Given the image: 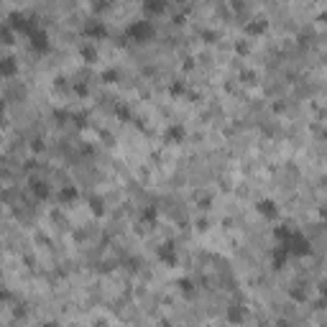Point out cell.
Instances as JSON below:
<instances>
[{
    "mask_svg": "<svg viewBox=\"0 0 327 327\" xmlns=\"http://www.w3.org/2000/svg\"><path fill=\"white\" fill-rule=\"evenodd\" d=\"M274 238H276V245H281L292 258H304V256L312 253L309 238L302 230H294L292 225H276L274 228Z\"/></svg>",
    "mask_w": 327,
    "mask_h": 327,
    "instance_id": "1",
    "label": "cell"
},
{
    "mask_svg": "<svg viewBox=\"0 0 327 327\" xmlns=\"http://www.w3.org/2000/svg\"><path fill=\"white\" fill-rule=\"evenodd\" d=\"M153 36H156V26L151 21H143V18L128 23V28H126V38L136 41V44H148Z\"/></svg>",
    "mask_w": 327,
    "mask_h": 327,
    "instance_id": "2",
    "label": "cell"
},
{
    "mask_svg": "<svg viewBox=\"0 0 327 327\" xmlns=\"http://www.w3.org/2000/svg\"><path fill=\"white\" fill-rule=\"evenodd\" d=\"M28 41H31V49L36 51V54H49L51 51V41H49V33L41 28L38 23H33L31 28H28Z\"/></svg>",
    "mask_w": 327,
    "mask_h": 327,
    "instance_id": "3",
    "label": "cell"
},
{
    "mask_svg": "<svg viewBox=\"0 0 327 327\" xmlns=\"http://www.w3.org/2000/svg\"><path fill=\"white\" fill-rule=\"evenodd\" d=\"M156 256H158V261H161L164 266H169V268H174V266L179 263V253H177V245H174L172 240L161 243V245H158V251H156Z\"/></svg>",
    "mask_w": 327,
    "mask_h": 327,
    "instance_id": "4",
    "label": "cell"
},
{
    "mask_svg": "<svg viewBox=\"0 0 327 327\" xmlns=\"http://www.w3.org/2000/svg\"><path fill=\"white\" fill-rule=\"evenodd\" d=\"M82 36L87 41H102V38H107V28L102 21H87L82 26Z\"/></svg>",
    "mask_w": 327,
    "mask_h": 327,
    "instance_id": "5",
    "label": "cell"
},
{
    "mask_svg": "<svg viewBox=\"0 0 327 327\" xmlns=\"http://www.w3.org/2000/svg\"><path fill=\"white\" fill-rule=\"evenodd\" d=\"M184 138H187L184 123H169V126L164 128V141L167 143H184Z\"/></svg>",
    "mask_w": 327,
    "mask_h": 327,
    "instance_id": "6",
    "label": "cell"
},
{
    "mask_svg": "<svg viewBox=\"0 0 327 327\" xmlns=\"http://www.w3.org/2000/svg\"><path fill=\"white\" fill-rule=\"evenodd\" d=\"M31 26H33V21H31L28 16L18 13V11H13V13L8 16V28H11L13 33H28Z\"/></svg>",
    "mask_w": 327,
    "mask_h": 327,
    "instance_id": "7",
    "label": "cell"
},
{
    "mask_svg": "<svg viewBox=\"0 0 327 327\" xmlns=\"http://www.w3.org/2000/svg\"><path fill=\"white\" fill-rule=\"evenodd\" d=\"M256 212H258L261 217H266V220H279V215H281L279 204H276L274 199H258V202H256Z\"/></svg>",
    "mask_w": 327,
    "mask_h": 327,
    "instance_id": "8",
    "label": "cell"
},
{
    "mask_svg": "<svg viewBox=\"0 0 327 327\" xmlns=\"http://www.w3.org/2000/svg\"><path fill=\"white\" fill-rule=\"evenodd\" d=\"M141 3H143V13L148 18L164 16V11H167V0H141Z\"/></svg>",
    "mask_w": 327,
    "mask_h": 327,
    "instance_id": "9",
    "label": "cell"
},
{
    "mask_svg": "<svg viewBox=\"0 0 327 327\" xmlns=\"http://www.w3.org/2000/svg\"><path fill=\"white\" fill-rule=\"evenodd\" d=\"M57 199H59V204H72V202L79 199V189H77L74 184H64V187L59 189Z\"/></svg>",
    "mask_w": 327,
    "mask_h": 327,
    "instance_id": "10",
    "label": "cell"
},
{
    "mask_svg": "<svg viewBox=\"0 0 327 327\" xmlns=\"http://www.w3.org/2000/svg\"><path fill=\"white\" fill-rule=\"evenodd\" d=\"M292 256L289 253H286L284 248H281V245H276V248L271 251V266H274V271H281L284 266H286V261H289Z\"/></svg>",
    "mask_w": 327,
    "mask_h": 327,
    "instance_id": "11",
    "label": "cell"
},
{
    "mask_svg": "<svg viewBox=\"0 0 327 327\" xmlns=\"http://www.w3.org/2000/svg\"><path fill=\"white\" fill-rule=\"evenodd\" d=\"M18 62L13 57H0V77H16Z\"/></svg>",
    "mask_w": 327,
    "mask_h": 327,
    "instance_id": "12",
    "label": "cell"
},
{
    "mask_svg": "<svg viewBox=\"0 0 327 327\" xmlns=\"http://www.w3.org/2000/svg\"><path fill=\"white\" fill-rule=\"evenodd\" d=\"M31 189H33V197H36V199H41V202L51 197V187H49L46 182H38V179H36V182L31 184Z\"/></svg>",
    "mask_w": 327,
    "mask_h": 327,
    "instance_id": "13",
    "label": "cell"
},
{
    "mask_svg": "<svg viewBox=\"0 0 327 327\" xmlns=\"http://www.w3.org/2000/svg\"><path fill=\"white\" fill-rule=\"evenodd\" d=\"M156 220H158V207H156V204H148V207H143V212H141V223L148 225V228H153Z\"/></svg>",
    "mask_w": 327,
    "mask_h": 327,
    "instance_id": "14",
    "label": "cell"
},
{
    "mask_svg": "<svg viewBox=\"0 0 327 327\" xmlns=\"http://www.w3.org/2000/svg\"><path fill=\"white\" fill-rule=\"evenodd\" d=\"M266 28H268V23L263 18H256L251 23H245V33L248 36H261V33H266Z\"/></svg>",
    "mask_w": 327,
    "mask_h": 327,
    "instance_id": "15",
    "label": "cell"
},
{
    "mask_svg": "<svg viewBox=\"0 0 327 327\" xmlns=\"http://www.w3.org/2000/svg\"><path fill=\"white\" fill-rule=\"evenodd\" d=\"M79 59L85 62V64H95L97 62V49L92 44H85V46L79 49Z\"/></svg>",
    "mask_w": 327,
    "mask_h": 327,
    "instance_id": "16",
    "label": "cell"
},
{
    "mask_svg": "<svg viewBox=\"0 0 327 327\" xmlns=\"http://www.w3.org/2000/svg\"><path fill=\"white\" fill-rule=\"evenodd\" d=\"M90 212H92L95 217H102V215H105V202H102L100 197H90Z\"/></svg>",
    "mask_w": 327,
    "mask_h": 327,
    "instance_id": "17",
    "label": "cell"
},
{
    "mask_svg": "<svg viewBox=\"0 0 327 327\" xmlns=\"http://www.w3.org/2000/svg\"><path fill=\"white\" fill-rule=\"evenodd\" d=\"M177 286H179V292H182L184 297H194V284H192V279H179Z\"/></svg>",
    "mask_w": 327,
    "mask_h": 327,
    "instance_id": "18",
    "label": "cell"
},
{
    "mask_svg": "<svg viewBox=\"0 0 327 327\" xmlns=\"http://www.w3.org/2000/svg\"><path fill=\"white\" fill-rule=\"evenodd\" d=\"M16 33L8 28V26H0V44H6V46H11V44H16Z\"/></svg>",
    "mask_w": 327,
    "mask_h": 327,
    "instance_id": "19",
    "label": "cell"
},
{
    "mask_svg": "<svg viewBox=\"0 0 327 327\" xmlns=\"http://www.w3.org/2000/svg\"><path fill=\"white\" fill-rule=\"evenodd\" d=\"M184 92H187V87H184V82H172V85H169V95L172 97H184Z\"/></svg>",
    "mask_w": 327,
    "mask_h": 327,
    "instance_id": "20",
    "label": "cell"
},
{
    "mask_svg": "<svg viewBox=\"0 0 327 327\" xmlns=\"http://www.w3.org/2000/svg\"><path fill=\"white\" fill-rule=\"evenodd\" d=\"M115 118H118V120H126V123H128V120H133L131 107H128V105H118V107H115Z\"/></svg>",
    "mask_w": 327,
    "mask_h": 327,
    "instance_id": "21",
    "label": "cell"
},
{
    "mask_svg": "<svg viewBox=\"0 0 327 327\" xmlns=\"http://www.w3.org/2000/svg\"><path fill=\"white\" fill-rule=\"evenodd\" d=\"M118 79H120V72H118V69H105V72H102V82H105V85H115Z\"/></svg>",
    "mask_w": 327,
    "mask_h": 327,
    "instance_id": "22",
    "label": "cell"
},
{
    "mask_svg": "<svg viewBox=\"0 0 327 327\" xmlns=\"http://www.w3.org/2000/svg\"><path fill=\"white\" fill-rule=\"evenodd\" d=\"M228 319H230V322H243V312H240L238 307H230V312H228Z\"/></svg>",
    "mask_w": 327,
    "mask_h": 327,
    "instance_id": "23",
    "label": "cell"
},
{
    "mask_svg": "<svg viewBox=\"0 0 327 327\" xmlns=\"http://www.w3.org/2000/svg\"><path fill=\"white\" fill-rule=\"evenodd\" d=\"M289 297H292V299H297V302H307V294H304L302 289H292V292H289Z\"/></svg>",
    "mask_w": 327,
    "mask_h": 327,
    "instance_id": "24",
    "label": "cell"
},
{
    "mask_svg": "<svg viewBox=\"0 0 327 327\" xmlns=\"http://www.w3.org/2000/svg\"><path fill=\"white\" fill-rule=\"evenodd\" d=\"M235 51H238L240 57H245V54L251 51V46H248V44H243V41H238V44H235Z\"/></svg>",
    "mask_w": 327,
    "mask_h": 327,
    "instance_id": "25",
    "label": "cell"
},
{
    "mask_svg": "<svg viewBox=\"0 0 327 327\" xmlns=\"http://www.w3.org/2000/svg\"><path fill=\"white\" fill-rule=\"evenodd\" d=\"M54 118H57V120H62V123H67L72 115H69L67 110H54Z\"/></svg>",
    "mask_w": 327,
    "mask_h": 327,
    "instance_id": "26",
    "label": "cell"
},
{
    "mask_svg": "<svg viewBox=\"0 0 327 327\" xmlns=\"http://www.w3.org/2000/svg\"><path fill=\"white\" fill-rule=\"evenodd\" d=\"M74 92L79 97H87V85H74Z\"/></svg>",
    "mask_w": 327,
    "mask_h": 327,
    "instance_id": "27",
    "label": "cell"
},
{
    "mask_svg": "<svg viewBox=\"0 0 327 327\" xmlns=\"http://www.w3.org/2000/svg\"><path fill=\"white\" fill-rule=\"evenodd\" d=\"M11 299V292L8 289H3V286H0V302H8Z\"/></svg>",
    "mask_w": 327,
    "mask_h": 327,
    "instance_id": "28",
    "label": "cell"
},
{
    "mask_svg": "<svg viewBox=\"0 0 327 327\" xmlns=\"http://www.w3.org/2000/svg\"><path fill=\"white\" fill-rule=\"evenodd\" d=\"M202 38H207V41H210V44H212V41H215L217 36H215L212 31H202Z\"/></svg>",
    "mask_w": 327,
    "mask_h": 327,
    "instance_id": "29",
    "label": "cell"
},
{
    "mask_svg": "<svg viewBox=\"0 0 327 327\" xmlns=\"http://www.w3.org/2000/svg\"><path fill=\"white\" fill-rule=\"evenodd\" d=\"M197 228H199V230H207V228H210V223H207V220H199V223H197Z\"/></svg>",
    "mask_w": 327,
    "mask_h": 327,
    "instance_id": "30",
    "label": "cell"
},
{
    "mask_svg": "<svg viewBox=\"0 0 327 327\" xmlns=\"http://www.w3.org/2000/svg\"><path fill=\"white\" fill-rule=\"evenodd\" d=\"M33 151H44V143H41V141H33Z\"/></svg>",
    "mask_w": 327,
    "mask_h": 327,
    "instance_id": "31",
    "label": "cell"
},
{
    "mask_svg": "<svg viewBox=\"0 0 327 327\" xmlns=\"http://www.w3.org/2000/svg\"><path fill=\"white\" fill-rule=\"evenodd\" d=\"M3 113H6V102H3V100H0V115H3Z\"/></svg>",
    "mask_w": 327,
    "mask_h": 327,
    "instance_id": "32",
    "label": "cell"
}]
</instances>
